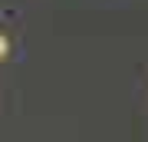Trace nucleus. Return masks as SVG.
Instances as JSON below:
<instances>
[{
  "label": "nucleus",
  "mask_w": 148,
  "mask_h": 142,
  "mask_svg": "<svg viewBox=\"0 0 148 142\" xmlns=\"http://www.w3.org/2000/svg\"><path fill=\"white\" fill-rule=\"evenodd\" d=\"M3 56H7V37L0 33V60H3Z\"/></svg>",
  "instance_id": "1"
}]
</instances>
